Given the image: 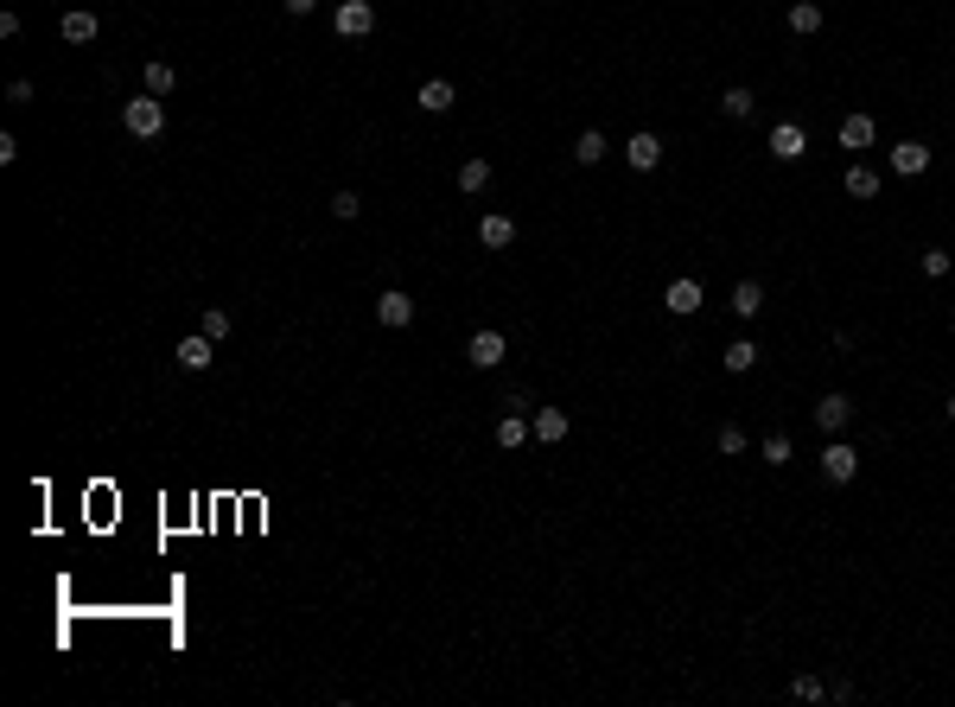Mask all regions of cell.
I'll list each match as a JSON object with an SVG mask.
<instances>
[{
  "mask_svg": "<svg viewBox=\"0 0 955 707\" xmlns=\"http://www.w3.org/2000/svg\"><path fill=\"white\" fill-rule=\"evenodd\" d=\"M121 128H128L134 141H153V134L166 128V109H160V96H134V102H121Z\"/></svg>",
  "mask_w": 955,
  "mask_h": 707,
  "instance_id": "obj_1",
  "label": "cell"
},
{
  "mask_svg": "<svg viewBox=\"0 0 955 707\" xmlns=\"http://www.w3.org/2000/svg\"><path fill=\"white\" fill-rule=\"evenodd\" d=\"M822 478H828V485H854V478H860V453H854V440H841V434H835V440L822 446Z\"/></svg>",
  "mask_w": 955,
  "mask_h": 707,
  "instance_id": "obj_2",
  "label": "cell"
},
{
  "mask_svg": "<svg viewBox=\"0 0 955 707\" xmlns=\"http://www.w3.org/2000/svg\"><path fill=\"white\" fill-rule=\"evenodd\" d=\"M707 306V287L694 281V274H675V281L663 287V313H675V319H694Z\"/></svg>",
  "mask_w": 955,
  "mask_h": 707,
  "instance_id": "obj_3",
  "label": "cell"
},
{
  "mask_svg": "<svg viewBox=\"0 0 955 707\" xmlns=\"http://www.w3.org/2000/svg\"><path fill=\"white\" fill-rule=\"evenodd\" d=\"M815 427H822L828 440L847 434V427H854V395H847V389H828L822 402H815Z\"/></svg>",
  "mask_w": 955,
  "mask_h": 707,
  "instance_id": "obj_4",
  "label": "cell"
},
{
  "mask_svg": "<svg viewBox=\"0 0 955 707\" xmlns=\"http://www.w3.org/2000/svg\"><path fill=\"white\" fill-rule=\"evenodd\" d=\"M764 153H771V160H803V153H809V128L803 122H771Z\"/></svg>",
  "mask_w": 955,
  "mask_h": 707,
  "instance_id": "obj_5",
  "label": "cell"
},
{
  "mask_svg": "<svg viewBox=\"0 0 955 707\" xmlns=\"http://www.w3.org/2000/svg\"><path fill=\"white\" fill-rule=\"evenodd\" d=\"M332 26H338V39H370V32H376V7H370V0H338Z\"/></svg>",
  "mask_w": 955,
  "mask_h": 707,
  "instance_id": "obj_6",
  "label": "cell"
},
{
  "mask_svg": "<svg viewBox=\"0 0 955 707\" xmlns=\"http://www.w3.org/2000/svg\"><path fill=\"white\" fill-rule=\"evenodd\" d=\"M503 357H510V338L503 332H472V344H465V364L472 370H497Z\"/></svg>",
  "mask_w": 955,
  "mask_h": 707,
  "instance_id": "obj_7",
  "label": "cell"
},
{
  "mask_svg": "<svg viewBox=\"0 0 955 707\" xmlns=\"http://www.w3.org/2000/svg\"><path fill=\"white\" fill-rule=\"evenodd\" d=\"M885 166H892L898 179H924V172H930V147L924 141H898L892 153H885Z\"/></svg>",
  "mask_w": 955,
  "mask_h": 707,
  "instance_id": "obj_8",
  "label": "cell"
},
{
  "mask_svg": "<svg viewBox=\"0 0 955 707\" xmlns=\"http://www.w3.org/2000/svg\"><path fill=\"white\" fill-rule=\"evenodd\" d=\"M835 141H841V153H866V147L879 141V122H873V115H860V109H854V115H847V122L835 128Z\"/></svg>",
  "mask_w": 955,
  "mask_h": 707,
  "instance_id": "obj_9",
  "label": "cell"
},
{
  "mask_svg": "<svg viewBox=\"0 0 955 707\" xmlns=\"http://www.w3.org/2000/svg\"><path fill=\"white\" fill-rule=\"evenodd\" d=\"M624 166H631V172H656V166H663V141H656L650 128L631 134V141H624Z\"/></svg>",
  "mask_w": 955,
  "mask_h": 707,
  "instance_id": "obj_10",
  "label": "cell"
},
{
  "mask_svg": "<svg viewBox=\"0 0 955 707\" xmlns=\"http://www.w3.org/2000/svg\"><path fill=\"white\" fill-rule=\"evenodd\" d=\"M529 427H535V440H542V446H561L573 434V415H567V408H535Z\"/></svg>",
  "mask_w": 955,
  "mask_h": 707,
  "instance_id": "obj_11",
  "label": "cell"
},
{
  "mask_svg": "<svg viewBox=\"0 0 955 707\" xmlns=\"http://www.w3.org/2000/svg\"><path fill=\"white\" fill-rule=\"evenodd\" d=\"M376 319L389 325V332H402V325H414V300H408L402 287H389V293L376 300Z\"/></svg>",
  "mask_w": 955,
  "mask_h": 707,
  "instance_id": "obj_12",
  "label": "cell"
},
{
  "mask_svg": "<svg viewBox=\"0 0 955 707\" xmlns=\"http://www.w3.org/2000/svg\"><path fill=\"white\" fill-rule=\"evenodd\" d=\"M172 357H179V364L198 376V370L217 364V338H204V332H198V338H179V351H172Z\"/></svg>",
  "mask_w": 955,
  "mask_h": 707,
  "instance_id": "obj_13",
  "label": "cell"
},
{
  "mask_svg": "<svg viewBox=\"0 0 955 707\" xmlns=\"http://www.w3.org/2000/svg\"><path fill=\"white\" fill-rule=\"evenodd\" d=\"M478 243H484V249H510V243H516V217L484 211V217H478Z\"/></svg>",
  "mask_w": 955,
  "mask_h": 707,
  "instance_id": "obj_14",
  "label": "cell"
},
{
  "mask_svg": "<svg viewBox=\"0 0 955 707\" xmlns=\"http://www.w3.org/2000/svg\"><path fill=\"white\" fill-rule=\"evenodd\" d=\"M58 32H64V45H90L96 32H102V20H96L90 7H71V13L58 20Z\"/></svg>",
  "mask_w": 955,
  "mask_h": 707,
  "instance_id": "obj_15",
  "label": "cell"
},
{
  "mask_svg": "<svg viewBox=\"0 0 955 707\" xmlns=\"http://www.w3.org/2000/svg\"><path fill=\"white\" fill-rule=\"evenodd\" d=\"M841 192H847V198H860V204H873V198H879V172L854 160V166L841 172Z\"/></svg>",
  "mask_w": 955,
  "mask_h": 707,
  "instance_id": "obj_16",
  "label": "cell"
},
{
  "mask_svg": "<svg viewBox=\"0 0 955 707\" xmlns=\"http://www.w3.org/2000/svg\"><path fill=\"white\" fill-rule=\"evenodd\" d=\"M758 357H764V351H758L752 338H733V344L720 351V364H726V376H752V370H758Z\"/></svg>",
  "mask_w": 955,
  "mask_h": 707,
  "instance_id": "obj_17",
  "label": "cell"
},
{
  "mask_svg": "<svg viewBox=\"0 0 955 707\" xmlns=\"http://www.w3.org/2000/svg\"><path fill=\"white\" fill-rule=\"evenodd\" d=\"M784 26L796 32V39H809V32H822V7H815V0H790Z\"/></svg>",
  "mask_w": 955,
  "mask_h": 707,
  "instance_id": "obj_18",
  "label": "cell"
},
{
  "mask_svg": "<svg viewBox=\"0 0 955 707\" xmlns=\"http://www.w3.org/2000/svg\"><path fill=\"white\" fill-rule=\"evenodd\" d=\"M720 115H726V122H752V115H758V96L745 90V83H733V90L720 96Z\"/></svg>",
  "mask_w": 955,
  "mask_h": 707,
  "instance_id": "obj_19",
  "label": "cell"
},
{
  "mask_svg": "<svg viewBox=\"0 0 955 707\" xmlns=\"http://www.w3.org/2000/svg\"><path fill=\"white\" fill-rule=\"evenodd\" d=\"M758 459L771 465V472H784V465L796 459V446H790V434H784V427H771V434H764V446H758Z\"/></svg>",
  "mask_w": 955,
  "mask_h": 707,
  "instance_id": "obj_20",
  "label": "cell"
},
{
  "mask_svg": "<svg viewBox=\"0 0 955 707\" xmlns=\"http://www.w3.org/2000/svg\"><path fill=\"white\" fill-rule=\"evenodd\" d=\"M414 102H421L427 115H446V109H453V102H459V90H453V83H446V77H433V83H421V96H414Z\"/></svg>",
  "mask_w": 955,
  "mask_h": 707,
  "instance_id": "obj_21",
  "label": "cell"
},
{
  "mask_svg": "<svg viewBox=\"0 0 955 707\" xmlns=\"http://www.w3.org/2000/svg\"><path fill=\"white\" fill-rule=\"evenodd\" d=\"M529 434H535V427H529L523 415H503V421H497V446H503V453H523Z\"/></svg>",
  "mask_w": 955,
  "mask_h": 707,
  "instance_id": "obj_22",
  "label": "cell"
},
{
  "mask_svg": "<svg viewBox=\"0 0 955 707\" xmlns=\"http://www.w3.org/2000/svg\"><path fill=\"white\" fill-rule=\"evenodd\" d=\"M605 153H612V141H605V128H586L580 141H573V160H580V166H599Z\"/></svg>",
  "mask_w": 955,
  "mask_h": 707,
  "instance_id": "obj_23",
  "label": "cell"
},
{
  "mask_svg": "<svg viewBox=\"0 0 955 707\" xmlns=\"http://www.w3.org/2000/svg\"><path fill=\"white\" fill-rule=\"evenodd\" d=\"M733 313H739V319H758V313H764V287H758V281H739V287H733Z\"/></svg>",
  "mask_w": 955,
  "mask_h": 707,
  "instance_id": "obj_24",
  "label": "cell"
},
{
  "mask_svg": "<svg viewBox=\"0 0 955 707\" xmlns=\"http://www.w3.org/2000/svg\"><path fill=\"white\" fill-rule=\"evenodd\" d=\"M491 185V160H465L459 166V192H484Z\"/></svg>",
  "mask_w": 955,
  "mask_h": 707,
  "instance_id": "obj_25",
  "label": "cell"
},
{
  "mask_svg": "<svg viewBox=\"0 0 955 707\" xmlns=\"http://www.w3.org/2000/svg\"><path fill=\"white\" fill-rule=\"evenodd\" d=\"M198 332H204V338H217V344H223V338H230V313H223V306H204V319H198Z\"/></svg>",
  "mask_w": 955,
  "mask_h": 707,
  "instance_id": "obj_26",
  "label": "cell"
},
{
  "mask_svg": "<svg viewBox=\"0 0 955 707\" xmlns=\"http://www.w3.org/2000/svg\"><path fill=\"white\" fill-rule=\"evenodd\" d=\"M714 446H720L726 459H739V453H745V446H752V440H745V427H733V421H726L720 434H714Z\"/></svg>",
  "mask_w": 955,
  "mask_h": 707,
  "instance_id": "obj_27",
  "label": "cell"
},
{
  "mask_svg": "<svg viewBox=\"0 0 955 707\" xmlns=\"http://www.w3.org/2000/svg\"><path fill=\"white\" fill-rule=\"evenodd\" d=\"M172 83H179V77H172V64H147V96H166Z\"/></svg>",
  "mask_w": 955,
  "mask_h": 707,
  "instance_id": "obj_28",
  "label": "cell"
},
{
  "mask_svg": "<svg viewBox=\"0 0 955 707\" xmlns=\"http://www.w3.org/2000/svg\"><path fill=\"white\" fill-rule=\"evenodd\" d=\"M949 268H955V255H949V249H924V274H930V281H943Z\"/></svg>",
  "mask_w": 955,
  "mask_h": 707,
  "instance_id": "obj_29",
  "label": "cell"
},
{
  "mask_svg": "<svg viewBox=\"0 0 955 707\" xmlns=\"http://www.w3.org/2000/svg\"><path fill=\"white\" fill-rule=\"evenodd\" d=\"M790 695H796V701H822V695H828V688H822V682H815V676H790Z\"/></svg>",
  "mask_w": 955,
  "mask_h": 707,
  "instance_id": "obj_30",
  "label": "cell"
},
{
  "mask_svg": "<svg viewBox=\"0 0 955 707\" xmlns=\"http://www.w3.org/2000/svg\"><path fill=\"white\" fill-rule=\"evenodd\" d=\"M357 211H363V198H357V192H338V198H332V217H338V223H351Z\"/></svg>",
  "mask_w": 955,
  "mask_h": 707,
  "instance_id": "obj_31",
  "label": "cell"
},
{
  "mask_svg": "<svg viewBox=\"0 0 955 707\" xmlns=\"http://www.w3.org/2000/svg\"><path fill=\"white\" fill-rule=\"evenodd\" d=\"M312 7H319V0H287V13H293V20H306Z\"/></svg>",
  "mask_w": 955,
  "mask_h": 707,
  "instance_id": "obj_32",
  "label": "cell"
},
{
  "mask_svg": "<svg viewBox=\"0 0 955 707\" xmlns=\"http://www.w3.org/2000/svg\"><path fill=\"white\" fill-rule=\"evenodd\" d=\"M949 421H955V395H949Z\"/></svg>",
  "mask_w": 955,
  "mask_h": 707,
  "instance_id": "obj_33",
  "label": "cell"
}]
</instances>
